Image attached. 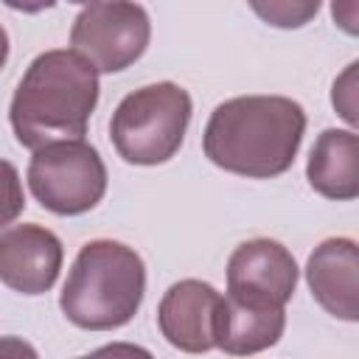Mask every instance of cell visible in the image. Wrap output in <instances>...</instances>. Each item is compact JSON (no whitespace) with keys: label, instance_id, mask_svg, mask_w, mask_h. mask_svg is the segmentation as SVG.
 <instances>
[{"label":"cell","instance_id":"obj_16","mask_svg":"<svg viewBox=\"0 0 359 359\" xmlns=\"http://www.w3.org/2000/svg\"><path fill=\"white\" fill-rule=\"evenodd\" d=\"M356 0H331V17L334 22L348 34L356 36L359 34V17H356Z\"/></svg>","mask_w":359,"mask_h":359},{"label":"cell","instance_id":"obj_5","mask_svg":"<svg viewBox=\"0 0 359 359\" xmlns=\"http://www.w3.org/2000/svg\"><path fill=\"white\" fill-rule=\"evenodd\" d=\"M28 188L45 210L81 216L104 199L107 165L84 137L48 143L36 149L28 163Z\"/></svg>","mask_w":359,"mask_h":359},{"label":"cell","instance_id":"obj_1","mask_svg":"<svg viewBox=\"0 0 359 359\" xmlns=\"http://www.w3.org/2000/svg\"><path fill=\"white\" fill-rule=\"evenodd\" d=\"M306 135V112L286 95L222 101L202 132L205 157L247 180H272L292 168Z\"/></svg>","mask_w":359,"mask_h":359},{"label":"cell","instance_id":"obj_17","mask_svg":"<svg viewBox=\"0 0 359 359\" xmlns=\"http://www.w3.org/2000/svg\"><path fill=\"white\" fill-rule=\"evenodd\" d=\"M3 3L14 11H22V14H39V11L56 6V0H3Z\"/></svg>","mask_w":359,"mask_h":359},{"label":"cell","instance_id":"obj_15","mask_svg":"<svg viewBox=\"0 0 359 359\" xmlns=\"http://www.w3.org/2000/svg\"><path fill=\"white\" fill-rule=\"evenodd\" d=\"M356 62H351L345 67V73L334 81V90H331V101H334V109L351 123L356 126L359 115H356Z\"/></svg>","mask_w":359,"mask_h":359},{"label":"cell","instance_id":"obj_12","mask_svg":"<svg viewBox=\"0 0 359 359\" xmlns=\"http://www.w3.org/2000/svg\"><path fill=\"white\" fill-rule=\"evenodd\" d=\"M286 328V311L280 306H252L236 297H222L216 348L233 356H247L272 348Z\"/></svg>","mask_w":359,"mask_h":359},{"label":"cell","instance_id":"obj_4","mask_svg":"<svg viewBox=\"0 0 359 359\" xmlns=\"http://www.w3.org/2000/svg\"><path fill=\"white\" fill-rule=\"evenodd\" d=\"M191 95L174 81L146 84L121 98L109 118V140L132 165L168 163L191 123Z\"/></svg>","mask_w":359,"mask_h":359},{"label":"cell","instance_id":"obj_9","mask_svg":"<svg viewBox=\"0 0 359 359\" xmlns=\"http://www.w3.org/2000/svg\"><path fill=\"white\" fill-rule=\"evenodd\" d=\"M65 250L42 224H14L0 233V280L20 294H45L62 269Z\"/></svg>","mask_w":359,"mask_h":359},{"label":"cell","instance_id":"obj_2","mask_svg":"<svg viewBox=\"0 0 359 359\" xmlns=\"http://www.w3.org/2000/svg\"><path fill=\"white\" fill-rule=\"evenodd\" d=\"M98 70L76 50L39 53L22 73L8 123L20 146L36 151L59 140H81L98 104Z\"/></svg>","mask_w":359,"mask_h":359},{"label":"cell","instance_id":"obj_10","mask_svg":"<svg viewBox=\"0 0 359 359\" xmlns=\"http://www.w3.org/2000/svg\"><path fill=\"white\" fill-rule=\"evenodd\" d=\"M311 297L337 320H359V250L353 238H325L306 261Z\"/></svg>","mask_w":359,"mask_h":359},{"label":"cell","instance_id":"obj_3","mask_svg":"<svg viewBox=\"0 0 359 359\" xmlns=\"http://www.w3.org/2000/svg\"><path fill=\"white\" fill-rule=\"evenodd\" d=\"M146 294V264L123 241H87L62 286V314L84 331L126 325Z\"/></svg>","mask_w":359,"mask_h":359},{"label":"cell","instance_id":"obj_19","mask_svg":"<svg viewBox=\"0 0 359 359\" xmlns=\"http://www.w3.org/2000/svg\"><path fill=\"white\" fill-rule=\"evenodd\" d=\"M67 3H84V6H87V3H93V0H67Z\"/></svg>","mask_w":359,"mask_h":359},{"label":"cell","instance_id":"obj_7","mask_svg":"<svg viewBox=\"0 0 359 359\" xmlns=\"http://www.w3.org/2000/svg\"><path fill=\"white\" fill-rule=\"evenodd\" d=\"M297 261L275 238H250L230 252L227 297L252 306H286L297 289Z\"/></svg>","mask_w":359,"mask_h":359},{"label":"cell","instance_id":"obj_11","mask_svg":"<svg viewBox=\"0 0 359 359\" xmlns=\"http://www.w3.org/2000/svg\"><path fill=\"white\" fill-rule=\"evenodd\" d=\"M309 185L334 202L359 196V137L353 129H325L306 163Z\"/></svg>","mask_w":359,"mask_h":359},{"label":"cell","instance_id":"obj_14","mask_svg":"<svg viewBox=\"0 0 359 359\" xmlns=\"http://www.w3.org/2000/svg\"><path fill=\"white\" fill-rule=\"evenodd\" d=\"M25 210V194L22 180L14 163L0 157V230L17 222V216Z\"/></svg>","mask_w":359,"mask_h":359},{"label":"cell","instance_id":"obj_6","mask_svg":"<svg viewBox=\"0 0 359 359\" xmlns=\"http://www.w3.org/2000/svg\"><path fill=\"white\" fill-rule=\"evenodd\" d=\"M151 20L135 0H93L73 20L70 50L87 59L98 73L132 67L149 48Z\"/></svg>","mask_w":359,"mask_h":359},{"label":"cell","instance_id":"obj_18","mask_svg":"<svg viewBox=\"0 0 359 359\" xmlns=\"http://www.w3.org/2000/svg\"><path fill=\"white\" fill-rule=\"evenodd\" d=\"M8 34H6V28L0 25V70L6 67V62H8Z\"/></svg>","mask_w":359,"mask_h":359},{"label":"cell","instance_id":"obj_8","mask_svg":"<svg viewBox=\"0 0 359 359\" xmlns=\"http://www.w3.org/2000/svg\"><path fill=\"white\" fill-rule=\"evenodd\" d=\"M222 294L196 278L177 280L165 289L157 306V325L168 345L185 353H205L216 348Z\"/></svg>","mask_w":359,"mask_h":359},{"label":"cell","instance_id":"obj_13","mask_svg":"<svg viewBox=\"0 0 359 359\" xmlns=\"http://www.w3.org/2000/svg\"><path fill=\"white\" fill-rule=\"evenodd\" d=\"M247 3L258 20L283 31L309 25L323 6V0H247Z\"/></svg>","mask_w":359,"mask_h":359}]
</instances>
